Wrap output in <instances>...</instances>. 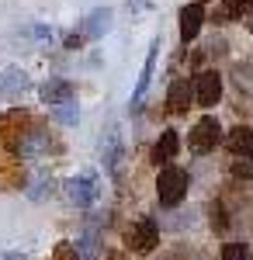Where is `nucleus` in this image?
<instances>
[{"instance_id":"nucleus-2","label":"nucleus","mask_w":253,"mask_h":260,"mask_svg":"<svg viewBox=\"0 0 253 260\" xmlns=\"http://www.w3.org/2000/svg\"><path fill=\"white\" fill-rule=\"evenodd\" d=\"M191 94H195V101L201 104V108H212V104H218V98H222V77H218L215 70L198 73V80L191 83Z\"/></svg>"},{"instance_id":"nucleus-20","label":"nucleus","mask_w":253,"mask_h":260,"mask_svg":"<svg viewBox=\"0 0 253 260\" xmlns=\"http://www.w3.org/2000/svg\"><path fill=\"white\" fill-rule=\"evenodd\" d=\"M243 4H246V0H226V4H222V14H226V18H236V14L243 11Z\"/></svg>"},{"instance_id":"nucleus-23","label":"nucleus","mask_w":253,"mask_h":260,"mask_svg":"<svg viewBox=\"0 0 253 260\" xmlns=\"http://www.w3.org/2000/svg\"><path fill=\"white\" fill-rule=\"evenodd\" d=\"M142 4H146V0H132V11H142Z\"/></svg>"},{"instance_id":"nucleus-21","label":"nucleus","mask_w":253,"mask_h":260,"mask_svg":"<svg viewBox=\"0 0 253 260\" xmlns=\"http://www.w3.org/2000/svg\"><path fill=\"white\" fill-rule=\"evenodd\" d=\"M233 174H236V177H250V174H253V163H236Z\"/></svg>"},{"instance_id":"nucleus-14","label":"nucleus","mask_w":253,"mask_h":260,"mask_svg":"<svg viewBox=\"0 0 253 260\" xmlns=\"http://www.w3.org/2000/svg\"><path fill=\"white\" fill-rule=\"evenodd\" d=\"M70 98H73V87H70L66 80H49L45 87H42V101L52 104V108L62 104V101H70Z\"/></svg>"},{"instance_id":"nucleus-4","label":"nucleus","mask_w":253,"mask_h":260,"mask_svg":"<svg viewBox=\"0 0 253 260\" xmlns=\"http://www.w3.org/2000/svg\"><path fill=\"white\" fill-rule=\"evenodd\" d=\"M156 56H160V39H153V42H149L146 62H142V70H139V83H136V90H132V111H139V108H142V98H146V90H149V83H153Z\"/></svg>"},{"instance_id":"nucleus-22","label":"nucleus","mask_w":253,"mask_h":260,"mask_svg":"<svg viewBox=\"0 0 253 260\" xmlns=\"http://www.w3.org/2000/svg\"><path fill=\"white\" fill-rule=\"evenodd\" d=\"M4 260H28V257H24V253H7Z\"/></svg>"},{"instance_id":"nucleus-6","label":"nucleus","mask_w":253,"mask_h":260,"mask_svg":"<svg viewBox=\"0 0 253 260\" xmlns=\"http://www.w3.org/2000/svg\"><path fill=\"white\" fill-rule=\"evenodd\" d=\"M201 24H205V7H201V0H198V4H184V7H180V39L195 42L198 31H201Z\"/></svg>"},{"instance_id":"nucleus-16","label":"nucleus","mask_w":253,"mask_h":260,"mask_svg":"<svg viewBox=\"0 0 253 260\" xmlns=\"http://www.w3.org/2000/svg\"><path fill=\"white\" fill-rule=\"evenodd\" d=\"M52 111H56V118L62 121V125H77V101L70 98V101H62V104H56V108H52Z\"/></svg>"},{"instance_id":"nucleus-1","label":"nucleus","mask_w":253,"mask_h":260,"mask_svg":"<svg viewBox=\"0 0 253 260\" xmlns=\"http://www.w3.org/2000/svg\"><path fill=\"white\" fill-rule=\"evenodd\" d=\"M156 194H160L163 208H177L187 194V174L180 167H163L160 177H156Z\"/></svg>"},{"instance_id":"nucleus-11","label":"nucleus","mask_w":253,"mask_h":260,"mask_svg":"<svg viewBox=\"0 0 253 260\" xmlns=\"http://www.w3.org/2000/svg\"><path fill=\"white\" fill-rule=\"evenodd\" d=\"M167 101H170V111H187L195 104V94H191V83L187 80H174L170 90H167Z\"/></svg>"},{"instance_id":"nucleus-7","label":"nucleus","mask_w":253,"mask_h":260,"mask_svg":"<svg viewBox=\"0 0 253 260\" xmlns=\"http://www.w3.org/2000/svg\"><path fill=\"white\" fill-rule=\"evenodd\" d=\"M187 142H191L195 153H208L215 142H218V121L215 118H201L195 128H191V139Z\"/></svg>"},{"instance_id":"nucleus-17","label":"nucleus","mask_w":253,"mask_h":260,"mask_svg":"<svg viewBox=\"0 0 253 260\" xmlns=\"http://www.w3.org/2000/svg\"><path fill=\"white\" fill-rule=\"evenodd\" d=\"M222 260H253L246 243H226L222 246Z\"/></svg>"},{"instance_id":"nucleus-9","label":"nucleus","mask_w":253,"mask_h":260,"mask_svg":"<svg viewBox=\"0 0 253 260\" xmlns=\"http://www.w3.org/2000/svg\"><path fill=\"white\" fill-rule=\"evenodd\" d=\"M177 149H180V139H177L174 128H167V132H163V136L156 139V146H153V163L167 167V163L177 156Z\"/></svg>"},{"instance_id":"nucleus-24","label":"nucleus","mask_w":253,"mask_h":260,"mask_svg":"<svg viewBox=\"0 0 253 260\" xmlns=\"http://www.w3.org/2000/svg\"><path fill=\"white\" fill-rule=\"evenodd\" d=\"M250 31H253V11H250Z\"/></svg>"},{"instance_id":"nucleus-5","label":"nucleus","mask_w":253,"mask_h":260,"mask_svg":"<svg viewBox=\"0 0 253 260\" xmlns=\"http://www.w3.org/2000/svg\"><path fill=\"white\" fill-rule=\"evenodd\" d=\"M129 246L136 250V253H149L156 243H160V233H156V222H149V219H142V222H136L132 229H129Z\"/></svg>"},{"instance_id":"nucleus-8","label":"nucleus","mask_w":253,"mask_h":260,"mask_svg":"<svg viewBox=\"0 0 253 260\" xmlns=\"http://www.w3.org/2000/svg\"><path fill=\"white\" fill-rule=\"evenodd\" d=\"M108 28H111V11H108V7H98V11H90L87 21L80 24V39L83 42L87 39H101Z\"/></svg>"},{"instance_id":"nucleus-15","label":"nucleus","mask_w":253,"mask_h":260,"mask_svg":"<svg viewBox=\"0 0 253 260\" xmlns=\"http://www.w3.org/2000/svg\"><path fill=\"white\" fill-rule=\"evenodd\" d=\"M118 156H121V142H118L115 136H108V139H104V167H108L111 174L118 170Z\"/></svg>"},{"instance_id":"nucleus-13","label":"nucleus","mask_w":253,"mask_h":260,"mask_svg":"<svg viewBox=\"0 0 253 260\" xmlns=\"http://www.w3.org/2000/svg\"><path fill=\"white\" fill-rule=\"evenodd\" d=\"M229 149H233L236 156H243V160L253 156V128H243V125L233 128L229 132Z\"/></svg>"},{"instance_id":"nucleus-3","label":"nucleus","mask_w":253,"mask_h":260,"mask_svg":"<svg viewBox=\"0 0 253 260\" xmlns=\"http://www.w3.org/2000/svg\"><path fill=\"white\" fill-rule=\"evenodd\" d=\"M62 194L73 201V205L87 208V205H94V198H98V184H94L90 174H77V177H70L62 184Z\"/></svg>"},{"instance_id":"nucleus-10","label":"nucleus","mask_w":253,"mask_h":260,"mask_svg":"<svg viewBox=\"0 0 253 260\" xmlns=\"http://www.w3.org/2000/svg\"><path fill=\"white\" fill-rule=\"evenodd\" d=\"M21 90H28V73L18 70V66L4 70V73H0V98H14Z\"/></svg>"},{"instance_id":"nucleus-19","label":"nucleus","mask_w":253,"mask_h":260,"mask_svg":"<svg viewBox=\"0 0 253 260\" xmlns=\"http://www.w3.org/2000/svg\"><path fill=\"white\" fill-rule=\"evenodd\" d=\"M49 260H80V257H77V246H73V243H59L56 253H52Z\"/></svg>"},{"instance_id":"nucleus-18","label":"nucleus","mask_w":253,"mask_h":260,"mask_svg":"<svg viewBox=\"0 0 253 260\" xmlns=\"http://www.w3.org/2000/svg\"><path fill=\"white\" fill-rule=\"evenodd\" d=\"M49 194V177L45 174H39V177L31 180V187H28V198H35V201H42Z\"/></svg>"},{"instance_id":"nucleus-12","label":"nucleus","mask_w":253,"mask_h":260,"mask_svg":"<svg viewBox=\"0 0 253 260\" xmlns=\"http://www.w3.org/2000/svg\"><path fill=\"white\" fill-rule=\"evenodd\" d=\"M49 146V139H45V132L42 128H31V132H24V139H21V146H18V153L24 156V160H35L42 149Z\"/></svg>"}]
</instances>
